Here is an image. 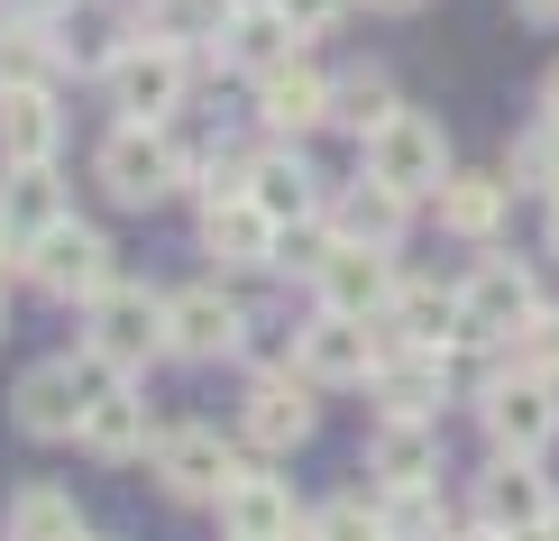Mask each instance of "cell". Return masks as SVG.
Returning <instances> with one entry per match:
<instances>
[{
    "instance_id": "44dd1931",
    "label": "cell",
    "mask_w": 559,
    "mask_h": 541,
    "mask_svg": "<svg viewBox=\"0 0 559 541\" xmlns=\"http://www.w3.org/2000/svg\"><path fill=\"white\" fill-rule=\"evenodd\" d=\"M202 248H212L221 267H275V221L248 193H212L202 202Z\"/></svg>"
},
{
    "instance_id": "7402d4cb",
    "label": "cell",
    "mask_w": 559,
    "mask_h": 541,
    "mask_svg": "<svg viewBox=\"0 0 559 541\" xmlns=\"http://www.w3.org/2000/svg\"><path fill=\"white\" fill-rule=\"evenodd\" d=\"M248 202H258L275 230H294V221H312V211H321V175L302 166L294 148H266V156H248Z\"/></svg>"
},
{
    "instance_id": "d4e9b609",
    "label": "cell",
    "mask_w": 559,
    "mask_h": 541,
    "mask_svg": "<svg viewBox=\"0 0 559 541\" xmlns=\"http://www.w3.org/2000/svg\"><path fill=\"white\" fill-rule=\"evenodd\" d=\"M385 340H404V349H459V285L450 294H440V285H394Z\"/></svg>"
},
{
    "instance_id": "b9f144b4",
    "label": "cell",
    "mask_w": 559,
    "mask_h": 541,
    "mask_svg": "<svg viewBox=\"0 0 559 541\" xmlns=\"http://www.w3.org/2000/svg\"><path fill=\"white\" fill-rule=\"evenodd\" d=\"M532 541H559V514H550V524H542V532H532Z\"/></svg>"
},
{
    "instance_id": "d6986e66",
    "label": "cell",
    "mask_w": 559,
    "mask_h": 541,
    "mask_svg": "<svg viewBox=\"0 0 559 541\" xmlns=\"http://www.w3.org/2000/svg\"><path fill=\"white\" fill-rule=\"evenodd\" d=\"M221 532L229 541H285L294 532V486L266 478V468H239L221 486Z\"/></svg>"
},
{
    "instance_id": "1f68e13d",
    "label": "cell",
    "mask_w": 559,
    "mask_h": 541,
    "mask_svg": "<svg viewBox=\"0 0 559 541\" xmlns=\"http://www.w3.org/2000/svg\"><path fill=\"white\" fill-rule=\"evenodd\" d=\"M377 496H385V532H394V541H450L440 486H377Z\"/></svg>"
},
{
    "instance_id": "74e56055",
    "label": "cell",
    "mask_w": 559,
    "mask_h": 541,
    "mask_svg": "<svg viewBox=\"0 0 559 541\" xmlns=\"http://www.w3.org/2000/svg\"><path fill=\"white\" fill-rule=\"evenodd\" d=\"M450 541H523V532H496V524H468V532H450Z\"/></svg>"
},
{
    "instance_id": "2e32d148",
    "label": "cell",
    "mask_w": 559,
    "mask_h": 541,
    "mask_svg": "<svg viewBox=\"0 0 559 541\" xmlns=\"http://www.w3.org/2000/svg\"><path fill=\"white\" fill-rule=\"evenodd\" d=\"M258 120H266L275 138L321 129V120H331V74H321V64H302V56L266 64V74H258Z\"/></svg>"
},
{
    "instance_id": "52a82bcc",
    "label": "cell",
    "mask_w": 559,
    "mask_h": 541,
    "mask_svg": "<svg viewBox=\"0 0 559 541\" xmlns=\"http://www.w3.org/2000/svg\"><path fill=\"white\" fill-rule=\"evenodd\" d=\"M102 74H110V110H120V120H166L183 102V83H193V64H183L175 37H138V46H120V56L102 64Z\"/></svg>"
},
{
    "instance_id": "484cf974",
    "label": "cell",
    "mask_w": 559,
    "mask_h": 541,
    "mask_svg": "<svg viewBox=\"0 0 559 541\" xmlns=\"http://www.w3.org/2000/svg\"><path fill=\"white\" fill-rule=\"evenodd\" d=\"M56 221H64L56 175H46V166H10V184H0V248L28 257V239H37V230H56Z\"/></svg>"
},
{
    "instance_id": "f1b7e54d",
    "label": "cell",
    "mask_w": 559,
    "mask_h": 541,
    "mask_svg": "<svg viewBox=\"0 0 559 541\" xmlns=\"http://www.w3.org/2000/svg\"><path fill=\"white\" fill-rule=\"evenodd\" d=\"M10 541H83V514L64 486H19L10 496Z\"/></svg>"
},
{
    "instance_id": "5bb4252c",
    "label": "cell",
    "mask_w": 559,
    "mask_h": 541,
    "mask_svg": "<svg viewBox=\"0 0 559 541\" xmlns=\"http://www.w3.org/2000/svg\"><path fill=\"white\" fill-rule=\"evenodd\" d=\"M239 331H248V313H239L221 285L166 294V349H183V358H229V349H239Z\"/></svg>"
},
{
    "instance_id": "ffe728a7",
    "label": "cell",
    "mask_w": 559,
    "mask_h": 541,
    "mask_svg": "<svg viewBox=\"0 0 559 541\" xmlns=\"http://www.w3.org/2000/svg\"><path fill=\"white\" fill-rule=\"evenodd\" d=\"M56 138H64L56 92L46 83H0V166H46Z\"/></svg>"
},
{
    "instance_id": "8992f818",
    "label": "cell",
    "mask_w": 559,
    "mask_h": 541,
    "mask_svg": "<svg viewBox=\"0 0 559 541\" xmlns=\"http://www.w3.org/2000/svg\"><path fill=\"white\" fill-rule=\"evenodd\" d=\"M358 156H367V175H377V184H394L404 202H431L440 184H450V138H440V120H431V110H394V120L367 138Z\"/></svg>"
},
{
    "instance_id": "4fadbf2b",
    "label": "cell",
    "mask_w": 559,
    "mask_h": 541,
    "mask_svg": "<svg viewBox=\"0 0 559 541\" xmlns=\"http://www.w3.org/2000/svg\"><path fill=\"white\" fill-rule=\"evenodd\" d=\"M239 432H248V450H266V459L302 450V440H312V376H258Z\"/></svg>"
},
{
    "instance_id": "d590c367",
    "label": "cell",
    "mask_w": 559,
    "mask_h": 541,
    "mask_svg": "<svg viewBox=\"0 0 559 541\" xmlns=\"http://www.w3.org/2000/svg\"><path fill=\"white\" fill-rule=\"evenodd\" d=\"M275 10H285V28H294V37H331L348 0H275Z\"/></svg>"
},
{
    "instance_id": "60d3db41",
    "label": "cell",
    "mask_w": 559,
    "mask_h": 541,
    "mask_svg": "<svg viewBox=\"0 0 559 541\" xmlns=\"http://www.w3.org/2000/svg\"><path fill=\"white\" fill-rule=\"evenodd\" d=\"M367 10H423V0H367Z\"/></svg>"
},
{
    "instance_id": "5b68a950",
    "label": "cell",
    "mask_w": 559,
    "mask_h": 541,
    "mask_svg": "<svg viewBox=\"0 0 559 541\" xmlns=\"http://www.w3.org/2000/svg\"><path fill=\"white\" fill-rule=\"evenodd\" d=\"M102 193L110 202H129V211H147V202H166L175 184H183V156H175V138H166V120H120L102 138Z\"/></svg>"
},
{
    "instance_id": "277c9868",
    "label": "cell",
    "mask_w": 559,
    "mask_h": 541,
    "mask_svg": "<svg viewBox=\"0 0 559 541\" xmlns=\"http://www.w3.org/2000/svg\"><path fill=\"white\" fill-rule=\"evenodd\" d=\"M385 321H367V313H331L321 303L312 321L294 331V367L312 376V386H367V376L385 367Z\"/></svg>"
},
{
    "instance_id": "f546056e",
    "label": "cell",
    "mask_w": 559,
    "mask_h": 541,
    "mask_svg": "<svg viewBox=\"0 0 559 541\" xmlns=\"http://www.w3.org/2000/svg\"><path fill=\"white\" fill-rule=\"evenodd\" d=\"M221 56L229 64H258V74H266V64H285L294 56L285 10H275V0H266V10H239V19H229V37H221Z\"/></svg>"
},
{
    "instance_id": "9c48e42d",
    "label": "cell",
    "mask_w": 559,
    "mask_h": 541,
    "mask_svg": "<svg viewBox=\"0 0 559 541\" xmlns=\"http://www.w3.org/2000/svg\"><path fill=\"white\" fill-rule=\"evenodd\" d=\"M550 514H559V486L542 478V459H523V450H496V459H486V478H477V524L532 541Z\"/></svg>"
},
{
    "instance_id": "7a4b0ae2",
    "label": "cell",
    "mask_w": 559,
    "mask_h": 541,
    "mask_svg": "<svg viewBox=\"0 0 559 541\" xmlns=\"http://www.w3.org/2000/svg\"><path fill=\"white\" fill-rule=\"evenodd\" d=\"M477 422H486V440L496 450H523V459H542L550 440H559V376H542V367H496L477 386Z\"/></svg>"
},
{
    "instance_id": "30bf717a",
    "label": "cell",
    "mask_w": 559,
    "mask_h": 541,
    "mask_svg": "<svg viewBox=\"0 0 559 541\" xmlns=\"http://www.w3.org/2000/svg\"><path fill=\"white\" fill-rule=\"evenodd\" d=\"M239 478V450L212 432V422H183V432L156 440V486L175 505H221V486Z\"/></svg>"
},
{
    "instance_id": "4dcf8cb0",
    "label": "cell",
    "mask_w": 559,
    "mask_h": 541,
    "mask_svg": "<svg viewBox=\"0 0 559 541\" xmlns=\"http://www.w3.org/2000/svg\"><path fill=\"white\" fill-rule=\"evenodd\" d=\"M229 19H239V0H147V28L156 37H175V46H193V37H229Z\"/></svg>"
},
{
    "instance_id": "603a6c76",
    "label": "cell",
    "mask_w": 559,
    "mask_h": 541,
    "mask_svg": "<svg viewBox=\"0 0 559 541\" xmlns=\"http://www.w3.org/2000/svg\"><path fill=\"white\" fill-rule=\"evenodd\" d=\"M404 211H413V202L394 193V184L358 175L340 202H321V221H331V239H367V248H394V239H404Z\"/></svg>"
},
{
    "instance_id": "836d02e7",
    "label": "cell",
    "mask_w": 559,
    "mask_h": 541,
    "mask_svg": "<svg viewBox=\"0 0 559 541\" xmlns=\"http://www.w3.org/2000/svg\"><path fill=\"white\" fill-rule=\"evenodd\" d=\"M46 74H56V46H37V28L0 37V83H46Z\"/></svg>"
},
{
    "instance_id": "3957f363",
    "label": "cell",
    "mask_w": 559,
    "mask_h": 541,
    "mask_svg": "<svg viewBox=\"0 0 559 541\" xmlns=\"http://www.w3.org/2000/svg\"><path fill=\"white\" fill-rule=\"evenodd\" d=\"M156 349H166V294H147V285H120V275H110V285L92 294L83 358H102L110 376H129V367H147Z\"/></svg>"
},
{
    "instance_id": "ac0fdd59",
    "label": "cell",
    "mask_w": 559,
    "mask_h": 541,
    "mask_svg": "<svg viewBox=\"0 0 559 541\" xmlns=\"http://www.w3.org/2000/svg\"><path fill=\"white\" fill-rule=\"evenodd\" d=\"M83 450L92 459H138L147 450V395L129 386V376H102V386H92V404H83Z\"/></svg>"
},
{
    "instance_id": "8fae6325",
    "label": "cell",
    "mask_w": 559,
    "mask_h": 541,
    "mask_svg": "<svg viewBox=\"0 0 559 541\" xmlns=\"http://www.w3.org/2000/svg\"><path fill=\"white\" fill-rule=\"evenodd\" d=\"M394 248H367V239H331V257L312 267V294L331 303V313H367V321H385V303H394Z\"/></svg>"
},
{
    "instance_id": "7bdbcfd3",
    "label": "cell",
    "mask_w": 559,
    "mask_h": 541,
    "mask_svg": "<svg viewBox=\"0 0 559 541\" xmlns=\"http://www.w3.org/2000/svg\"><path fill=\"white\" fill-rule=\"evenodd\" d=\"M239 10H266V0H239Z\"/></svg>"
},
{
    "instance_id": "7c38bea8",
    "label": "cell",
    "mask_w": 559,
    "mask_h": 541,
    "mask_svg": "<svg viewBox=\"0 0 559 541\" xmlns=\"http://www.w3.org/2000/svg\"><path fill=\"white\" fill-rule=\"evenodd\" d=\"M28 275L46 294H64V303H92L110 285V248H102V230H83V221H56V230H37L28 239Z\"/></svg>"
},
{
    "instance_id": "ba28073f",
    "label": "cell",
    "mask_w": 559,
    "mask_h": 541,
    "mask_svg": "<svg viewBox=\"0 0 559 541\" xmlns=\"http://www.w3.org/2000/svg\"><path fill=\"white\" fill-rule=\"evenodd\" d=\"M102 358H46V367H28L19 376V432L28 440H74L83 432V404H92V386H102Z\"/></svg>"
},
{
    "instance_id": "e575fe53",
    "label": "cell",
    "mask_w": 559,
    "mask_h": 541,
    "mask_svg": "<svg viewBox=\"0 0 559 541\" xmlns=\"http://www.w3.org/2000/svg\"><path fill=\"white\" fill-rule=\"evenodd\" d=\"M514 358H523V367H542V376H559V303H542V313L514 331Z\"/></svg>"
},
{
    "instance_id": "4316f807",
    "label": "cell",
    "mask_w": 559,
    "mask_h": 541,
    "mask_svg": "<svg viewBox=\"0 0 559 541\" xmlns=\"http://www.w3.org/2000/svg\"><path fill=\"white\" fill-rule=\"evenodd\" d=\"M394 110H404V102H394V83L377 74V64H367V74H340V83H331V129H348L358 148L394 120Z\"/></svg>"
},
{
    "instance_id": "8d00e7d4",
    "label": "cell",
    "mask_w": 559,
    "mask_h": 541,
    "mask_svg": "<svg viewBox=\"0 0 559 541\" xmlns=\"http://www.w3.org/2000/svg\"><path fill=\"white\" fill-rule=\"evenodd\" d=\"M514 10L532 19V28H559V0H514Z\"/></svg>"
},
{
    "instance_id": "cb8c5ba5",
    "label": "cell",
    "mask_w": 559,
    "mask_h": 541,
    "mask_svg": "<svg viewBox=\"0 0 559 541\" xmlns=\"http://www.w3.org/2000/svg\"><path fill=\"white\" fill-rule=\"evenodd\" d=\"M504 202H514V184H504V175H468V166H450V184L431 193V211H440L450 239H496Z\"/></svg>"
},
{
    "instance_id": "9a60e30c",
    "label": "cell",
    "mask_w": 559,
    "mask_h": 541,
    "mask_svg": "<svg viewBox=\"0 0 559 541\" xmlns=\"http://www.w3.org/2000/svg\"><path fill=\"white\" fill-rule=\"evenodd\" d=\"M450 358H459V349H404V340H394V349H385V367L367 376V386H377V404H385V413L431 422L440 404H450Z\"/></svg>"
},
{
    "instance_id": "e0dca14e",
    "label": "cell",
    "mask_w": 559,
    "mask_h": 541,
    "mask_svg": "<svg viewBox=\"0 0 559 541\" xmlns=\"http://www.w3.org/2000/svg\"><path fill=\"white\" fill-rule=\"evenodd\" d=\"M367 478L377 486H440V432L413 413H377L367 432Z\"/></svg>"
},
{
    "instance_id": "6da1fadb",
    "label": "cell",
    "mask_w": 559,
    "mask_h": 541,
    "mask_svg": "<svg viewBox=\"0 0 559 541\" xmlns=\"http://www.w3.org/2000/svg\"><path fill=\"white\" fill-rule=\"evenodd\" d=\"M542 313V285H532L523 257H496L486 248L459 285V349H514V331Z\"/></svg>"
},
{
    "instance_id": "d6a6232c",
    "label": "cell",
    "mask_w": 559,
    "mask_h": 541,
    "mask_svg": "<svg viewBox=\"0 0 559 541\" xmlns=\"http://www.w3.org/2000/svg\"><path fill=\"white\" fill-rule=\"evenodd\" d=\"M312 532L321 541H394L385 532V496H331V505L312 514Z\"/></svg>"
},
{
    "instance_id": "83f0119b",
    "label": "cell",
    "mask_w": 559,
    "mask_h": 541,
    "mask_svg": "<svg viewBox=\"0 0 559 541\" xmlns=\"http://www.w3.org/2000/svg\"><path fill=\"white\" fill-rule=\"evenodd\" d=\"M504 184H514V193H559V120L542 110V120L532 129H514V148H504Z\"/></svg>"
},
{
    "instance_id": "f35d334b",
    "label": "cell",
    "mask_w": 559,
    "mask_h": 541,
    "mask_svg": "<svg viewBox=\"0 0 559 541\" xmlns=\"http://www.w3.org/2000/svg\"><path fill=\"white\" fill-rule=\"evenodd\" d=\"M542 248L559 257V193H550V211H542Z\"/></svg>"
},
{
    "instance_id": "ab89813d",
    "label": "cell",
    "mask_w": 559,
    "mask_h": 541,
    "mask_svg": "<svg viewBox=\"0 0 559 541\" xmlns=\"http://www.w3.org/2000/svg\"><path fill=\"white\" fill-rule=\"evenodd\" d=\"M542 110H550V120H559V64H550V83H542Z\"/></svg>"
}]
</instances>
